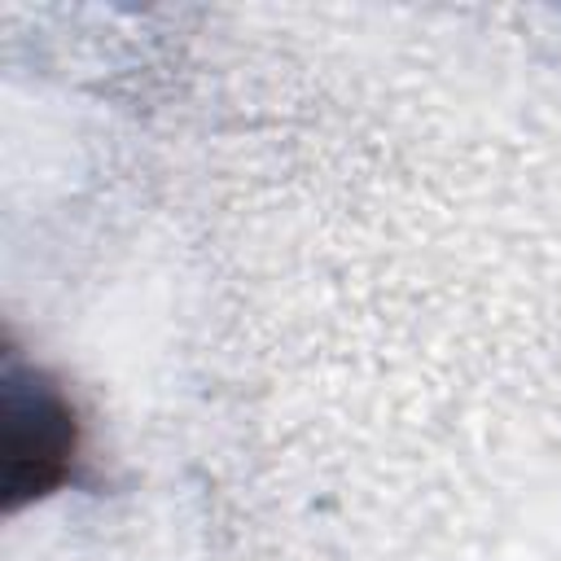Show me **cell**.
I'll use <instances>...</instances> for the list:
<instances>
[{"label":"cell","mask_w":561,"mask_h":561,"mask_svg":"<svg viewBox=\"0 0 561 561\" xmlns=\"http://www.w3.org/2000/svg\"><path fill=\"white\" fill-rule=\"evenodd\" d=\"M0 491L4 513L48 500L61 491L79 460V416L66 390L18 351H4L0 373Z\"/></svg>","instance_id":"6da1fadb"}]
</instances>
